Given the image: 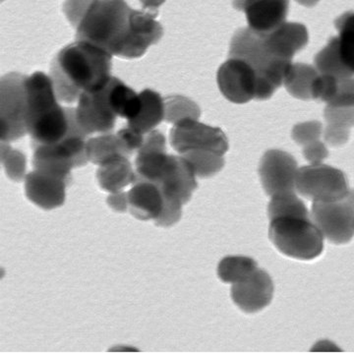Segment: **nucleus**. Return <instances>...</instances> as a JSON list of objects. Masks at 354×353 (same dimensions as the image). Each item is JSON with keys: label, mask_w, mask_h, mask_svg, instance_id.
<instances>
[{"label": "nucleus", "mask_w": 354, "mask_h": 353, "mask_svg": "<svg viewBox=\"0 0 354 353\" xmlns=\"http://www.w3.org/2000/svg\"><path fill=\"white\" fill-rule=\"evenodd\" d=\"M157 16V11L133 10L124 0H93L77 25L76 39L111 55L140 57L164 35Z\"/></svg>", "instance_id": "nucleus-1"}, {"label": "nucleus", "mask_w": 354, "mask_h": 353, "mask_svg": "<svg viewBox=\"0 0 354 353\" xmlns=\"http://www.w3.org/2000/svg\"><path fill=\"white\" fill-rule=\"evenodd\" d=\"M165 137L157 130L147 134L135 166L138 178L156 183L164 195L165 209L156 225L169 227L183 216V206L197 189L196 174L183 157L167 154Z\"/></svg>", "instance_id": "nucleus-2"}, {"label": "nucleus", "mask_w": 354, "mask_h": 353, "mask_svg": "<svg viewBox=\"0 0 354 353\" xmlns=\"http://www.w3.org/2000/svg\"><path fill=\"white\" fill-rule=\"evenodd\" d=\"M111 57L84 41H76L62 48L50 67L58 101L73 104L84 93L102 89L111 78Z\"/></svg>", "instance_id": "nucleus-3"}, {"label": "nucleus", "mask_w": 354, "mask_h": 353, "mask_svg": "<svg viewBox=\"0 0 354 353\" xmlns=\"http://www.w3.org/2000/svg\"><path fill=\"white\" fill-rule=\"evenodd\" d=\"M26 87V126L32 148L64 140L76 122L75 108H64L58 104L53 80L43 72L27 77Z\"/></svg>", "instance_id": "nucleus-4"}, {"label": "nucleus", "mask_w": 354, "mask_h": 353, "mask_svg": "<svg viewBox=\"0 0 354 353\" xmlns=\"http://www.w3.org/2000/svg\"><path fill=\"white\" fill-rule=\"evenodd\" d=\"M230 57L245 60L256 71L259 80L258 101L270 99L285 81L292 62L281 59L266 44L263 34L243 28L235 32L230 50Z\"/></svg>", "instance_id": "nucleus-5"}, {"label": "nucleus", "mask_w": 354, "mask_h": 353, "mask_svg": "<svg viewBox=\"0 0 354 353\" xmlns=\"http://www.w3.org/2000/svg\"><path fill=\"white\" fill-rule=\"evenodd\" d=\"M270 222V239L283 254L298 260H313L322 254L324 234L311 218L288 216Z\"/></svg>", "instance_id": "nucleus-6"}, {"label": "nucleus", "mask_w": 354, "mask_h": 353, "mask_svg": "<svg viewBox=\"0 0 354 353\" xmlns=\"http://www.w3.org/2000/svg\"><path fill=\"white\" fill-rule=\"evenodd\" d=\"M87 137L76 122L64 140L53 145L34 148V169L62 178L70 184L72 169L85 166L90 162L87 154Z\"/></svg>", "instance_id": "nucleus-7"}, {"label": "nucleus", "mask_w": 354, "mask_h": 353, "mask_svg": "<svg viewBox=\"0 0 354 353\" xmlns=\"http://www.w3.org/2000/svg\"><path fill=\"white\" fill-rule=\"evenodd\" d=\"M77 124L87 136L111 133L118 116L113 92V77L102 89L84 93L75 109Z\"/></svg>", "instance_id": "nucleus-8"}, {"label": "nucleus", "mask_w": 354, "mask_h": 353, "mask_svg": "<svg viewBox=\"0 0 354 353\" xmlns=\"http://www.w3.org/2000/svg\"><path fill=\"white\" fill-rule=\"evenodd\" d=\"M27 76L10 73L2 78L1 104V140L10 142L18 140L28 134L26 126L27 115Z\"/></svg>", "instance_id": "nucleus-9"}, {"label": "nucleus", "mask_w": 354, "mask_h": 353, "mask_svg": "<svg viewBox=\"0 0 354 353\" xmlns=\"http://www.w3.org/2000/svg\"><path fill=\"white\" fill-rule=\"evenodd\" d=\"M295 189L313 202L342 201L349 192L344 174L339 169L322 164L298 169Z\"/></svg>", "instance_id": "nucleus-10"}, {"label": "nucleus", "mask_w": 354, "mask_h": 353, "mask_svg": "<svg viewBox=\"0 0 354 353\" xmlns=\"http://www.w3.org/2000/svg\"><path fill=\"white\" fill-rule=\"evenodd\" d=\"M172 148L183 155L188 152H212L223 155L228 150V140L223 130L187 118L176 123L171 130Z\"/></svg>", "instance_id": "nucleus-11"}, {"label": "nucleus", "mask_w": 354, "mask_h": 353, "mask_svg": "<svg viewBox=\"0 0 354 353\" xmlns=\"http://www.w3.org/2000/svg\"><path fill=\"white\" fill-rule=\"evenodd\" d=\"M218 84L221 94L234 104L257 99L259 80L256 71L245 60L230 57L218 69Z\"/></svg>", "instance_id": "nucleus-12"}, {"label": "nucleus", "mask_w": 354, "mask_h": 353, "mask_svg": "<svg viewBox=\"0 0 354 353\" xmlns=\"http://www.w3.org/2000/svg\"><path fill=\"white\" fill-rule=\"evenodd\" d=\"M312 220L330 241L344 245L354 236V211L344 201L314 202Z\"/></svg>", "instance_id": "nucleus-13"}, {"label": "nucleus", "mask_w": 354, "mask_h": 353, "mask_svg": "<svg viewBox=\"0 0 354 353\" xmlns=\"http://www.w3.org/2000/svg\"><path fill=\"white\" fill-rule=\"evenodd\" d=\"M298 169L292 155L279 150L268 151L261 161L259 174L269 196L295 192Z\"/></svg>", "instance_id": "nucleus-14"}, {"label": "nucleus", "mask_w": 354, "mask_h": 353, "mask_svg": "<svg viewBox=\"0 0 354 353\" xmlns=\"http://www.w3.org/2000/svg\"><path fill=\"white\" fill-rule=\"evenodd\" d=\"M274 296V283L269 274L256 269L241 282L234 283L232 298L246 313H255L267 307Z\"/></svg>", "instance_id": "nucleus-15"}, {"label": "nucleus", "mask_w": 354, "mask_h": 353, "mask_svg": "<svg viewBox=\"0 0 354 353\" xmlns=\"http://www.w3.org/2000/svg\"><path fill=\"white\" fill-rule=\"evenodd\" d=\"M234 6L245 13L248 28L266 34L286 22L290 0H234Z\"/></svg>", "instance_id": "nucleus-16"}, {"label": "nucleus", "mask_w": 354, "mask_h": 353, "mask_svg": "<svg viewBox=\"0 0 354 353\" xmlns=\"http://www.w3.org/2000/svg\"><path fill=\"white\" fill-rule=\"evenodd\" d=\"M68 183L62 178L35 169L25 178L26 196L44 210H53L65 202V188Z\"/></svg>", "instance_id": "nucleus-17"}, {"label": "nucleus", "mask_w": 354, "mask_h": 353, "mask_svg": "<svg viewBox=\"0 0 354 353\" xmlns=\"http://www.w3.org/2000/svg\"><path fill=\"white\" fill-rule=\"evenodd\" d=\"M127 198L130 213L140 220H153L156 222L164 212L165 202L160 188L138 176L127 192Z\"/></svg>", "instance_id": "nucleus-18"}, {"label": "nucleus", "mask_w": 354, "mask_h": 353, "mask_svg": "<svg viewBox=\"0 0 354 353\" xmlns=\"http://www.w3.org/2000/svg\"><path fill=\"white\" fill-rule=\"evenodd\" d=\"M263 37L272 53L286 61H292L295 53L308 43L307 28L300 23H283L272 32L263 34Z\"/></svg>", "instance_id": "nucleus-19"}, {"label": "nucleus", "mask_w": 354, "mask_h": 353, "mask_svg": "<svg viewBox=\"0 0 354 353\" xmlns=\"http://www.w3.org/2000/svg\"><path fill=\"white\" fill-rule=\"evenodd\" d=\"M97 178L102 189L113 194L122 191L123 188L134 182L137 175L128 158L118 155L100 164Z\"/></svg>", "instance_id": "nucleus-20"}, {"label": "nucleus", "mask_w": 354, "mask_h": 353, "mask_svg": "<svg viewBox=\"0 0 354 353\" xmlns=\"http://www.w3.org/2000/svg\"><path fill=\"white\" fill-rule=\"evenodd\" d=\"M139 95L141 108L136 117L128 120L127 126L145 135L165 120V99L152 90H144Z\"/></svg>", "instance_id": "nucleus-21"}, {"label": "nucleus", "mask_w": 354, "mask_h": 353, "mask_svg": "<svg viewBox=\"0 0 354 353\" xmlns=\"http://www.w3.org/2000/svg\"><path fill=\"white\" fill-rule=\"evenodd\" d=\"M320 72L316 67L304 64H292L286 73L285 84L286 90L297 99H313V88Z\"/></svg>", "instance_id": "nucleus-22"}, {"label": "nucleus", "mask_w": 354, "mask_h": 353, "mask_svg": "<svg viewBox=\"0 0 354 353\" xmlns=\"http://www.w3.org/2000/svg\"><path fill=\"white\" fill-rule=\"evenodd\" d=\"M87 154L88 161L100 164L115 155H122L130 157L131 153L128 150L124 141L118 134L106 133L87 141Z\"/></svg>", "instance_id": "nucleus-23"}, {"label": "nucleus", "mask_w": 354, "mask_h": 353, "mask_svg": "<svg viewBox=\"0 0 354 353\" xmlns=\"http://www.w3.org/2000/svg\"><path fill=\"white\" fill-rule=\"evenodd\" d=\"M335 25L339 32L337 39L339 57L344 66L354 74V11L342 14Z\"/></svg>", "instance_id": "nucleus-24"}, {"label": "nucleus", "mask_w": 354, "mask_h": 353, "mask_svg": "<svg viewBox=\"0 0 354 353\" xmlns=\"http://www.w3.org/2000/svg\"><path fill=\"white\" fill-rule=\"evenodd\" d=\"M317 70L322 74L334 76L337 79L351 78L353 75L342 64L339 53L337 37L333 38L325 48H323L315 57Z\"/></svg>", "instance_id": "nucleus-25"}, {"label": "nucleus", "mask_w": 354, "mask_h": 353, "mask_svg": "<svg viewBox=\"0 0 354 353\" xmlns=\"http://www.w3.org/2000/svg\"><path fill=\"white\" fill-rule=\"evenodd\" d=\"M257 268V263L252 258L243 256H228L223 258L218 267V278L223 283L241 282Z\"/></svg>", "instance_id": "nucleus-26"}, {"label": "nucleus", "mask_w": 354, "mask_h": 353, "mask_svg": "<svg viewBox=\"0 0 354 353\" xmlns=\"http://www.w3.org/2000/svg\"><path fill=\"white\" fill-rule=\"evenodd\" d=\"M298 216V217H310L308 210L295 192L281 193L272 197L268 206V217L270 220L279 217Z\"/></svg>", "instance_id": "nucleus-27"}, {"label": "nucleus", "mask_w": 354, "mask_h": 353, "mask_svg": "<svg viewBox=\"0 0 354 353\" xmlns=\"http://www.w3.org/2000/svg\"><path fill=\"white\" fill-rule=\"evenodd\" d=\"M194 169L199 178H206L215 175L223 169L225 160L223 155L212 152H188L181 155Z\"/></svg>", "instance_id": "nucleus-28"}, {"label": "nucleus", "mask_w": 354, "mask_h": 353, "mask_svg": "<svg viewBox=\"0 0 354 353\" xmlns=\"http://www.w3.org/2000/svg\"><path fill=\"white\" fill-rule=\"evenodd\" d=\"M165 120L174 124L187 118L198 120L200 116V109L197 104L184 97H167L165 99Z\"/></svg>", "instance_id": "nucleus-29"}, {"label": "nucleus", "mask_w": 354, "mask_h": 353, "mask_svg": "<svg viewBox=\"0 0 354 353\" xmlns=\"http://www.w3.org/2000/svg\"><path fill=\"white\" fill-rule=\"evenodd\" d=\"M2 162L6 166L7 174L13 180L21 181L24 176L26 160L24 155L17 151L9 149L6 155L2 154Z\"/></svg>", "instance_id": "nucleus-30"}, {"label": "nucleus", "mask_w": 354, "mask_h": 353, "mask_svg": "<svg viewBox=\"0 0 354 353\" xmlns=\"http://www.w3.org/2000/svg\"><path fill=\"white\" fill-rule=\"evenodd\" d=\"M322 127L319 122H305L298 124L292 130L293 140L299 145H308L312 142L318 141Z\"/></svg>", "instance_id": "nucleus-31"}, {"label": "nucleus", "mask_w": 354, "mask_h": 353, "mask_svg": "<svg viewBox=\"0 0 354 353\" xmlns=\"http://www.w3.org/2000/svg\"><path fill=\"white\" fill-rule=\"evenodd\" d=\"M92 1L93 0H67L65 2L64 12L74 27H77Z\"/></svg>", "instance_id": "nucleus-32"}, {"label": "nucleus", "mask_w": 354, "mask_h": 353, "mask_svg": "<svg viewBox=\"0 0 354 353\" xmlns=\"http://www.w3.org/2000/svg\"><path fill=\"white\" fill-rule=\"evenodd\" d=\"M118 134L124 141L125 145H127L131 155L136 151H139V149L143 145L144 141H145V136L143 134L129 126L121 129Z\"/></svg>", "instance_id": "nucleus-33"}, {"label": "nucleus", "mask_w": 354, "mask_h": 353, "mask_svg": "<svg viewBox=\"0 0 354 353\" xmlns=\"http://www.w3.org/2000/svg\"><path fill=\"white\" fill-rule=\"evenodd\" d=\"M305 159L311 164H320L328 157L327 148L320 141L312 142L304 149Z\"/></svg>", "instance_id": "nucleus-34"}, {"label": "nucleus", "mask_w": 354, "mask_h": 353, "mask_svg": "<svg viewBox=\"0 0 354 353\" xmlns=\"http://www.w3.org/2000/svg\"><path fill=\"white\" fill-rule=\"evenodd\" d=\"M108 204L116 212H127V209L129 208V206H128L127 193L121 191L109 195Z\"/></svg>", "instance_id": "nucleus-35"}, {"label": "nucleus", "mask_w": 354, "mask_h": 353, "mask_svg": "<svg viewBox=\"0 0 354 353\" xmlns=\"http://www.w3.org/2000/svg\"><path fill=\"white\" fill-rule=\"evenodd\" d=\"M140 1L143 4L144 8L155 10V9L162 6L165 0H140Z\"/></svg>", "instance_id": "nucleus-36"}, {"label": "nucleus", "mask_w": 354, "mask_h": 353, "mask_svg": "<svg viewBox=\"0 0 354 353\" xmlns=\"http://www.w3.org/2000/svg\"><path fill=\"white\" fill-rule=\"evenodd\" d=\"M297 1L298 3L305 7H313L315 6L320 0H297Z\"/></svg>", "instance_id": "nucleus-37"}, {"label": "nucleus", "mask_w": 354, "mask_h": 353, "mask_svg": "<svg viewBox=\"0 0 354 353\" xmlns=\"http://www.w3.org/2000/svg\"><path fill=\"white\" fill-rule=\"evenodd\" d=\"M344 200L349 206L351 207V208H353V210L354 211V190L353 191H349L348 194L346 195V198Z\"/></svg>", "instance_id": "nucleus-38"}]
</instances>
